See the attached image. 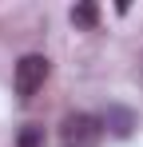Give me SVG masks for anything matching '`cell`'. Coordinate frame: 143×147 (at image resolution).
<instances>
[{
    "instance_id": "obj_1",
    "label": "cell",
    "mask_w": 143,
    "mask_h": 147,
    "mask_svg": "<svg viewBox=\"0 0 143 147\" xmlns=\"http://www.w3.org/2000/svg\"><path fill=\"white\" fill-rule=\"evenodd\" d=\"M48 72H52L48 56H40V52H28V56H20V64H16V96H20V99H32L40 88H44Z\"/></svg>"
},
{
    "instance_id": "obj_2",
    "label": "cell",
    "mask_w": 143,
    "mask_h": 147,
    "mask_svg": "<svg viewBox=\"0 0 143 147\" xmlns=\"http://www.w3.org/2000/svg\"><path fill=\"white\" fill-rule=\"evenodd\" d=\"M60 135H64V143L68 147H95L103 139V119H95V115H68L64 127H60Z\"/></svg>"
},
{
    "instance_id": "obj_3",
    "label": "cell",
    "mask_w": 143,
    "mask_h": 147,
    "mask_svg": "<svg viewBox=\"0 0 143 147\" xmlns=\"http://www.w3.org/2000/svg\"><path fill=\"white\" fill-rule=\"evenodd\" d=\"M103 127H107L111 135H119V139H127V135L139 127V119H135V111H131V107L111 103V107H107V115H103Z\"/></svg>"
},
{
    "instance_id": "obj_4",
    "label": "cell",
    "mask_w": 143,
    "mask_h": 147,
    "mask_svg": "<svg viewBox=\"0 0 143 147\" xmlns=\"http://www.w3.org/2000/svg\"><path fill=\"white\" fill-rule=\"evenodd\" d=\"M72 24L76 28H95L99 24V8L95 4H76L72 8Z\"/></svg>"
},
{
    "instance_id": "obj_5",
    "label": "cell",
    "mask_w": 143,
    "mask_h": 147,
    "mask_svg": "<svg viewBox=\"0 0 143 147\" xmlns=\"http://www.w3.org/2000/svg\"><path fill=\"white\" fill-rule=\"evenodd\" d=\"M44 143V127H24L20 131V147H40Z\"/></svg>"
}]
</instances>
